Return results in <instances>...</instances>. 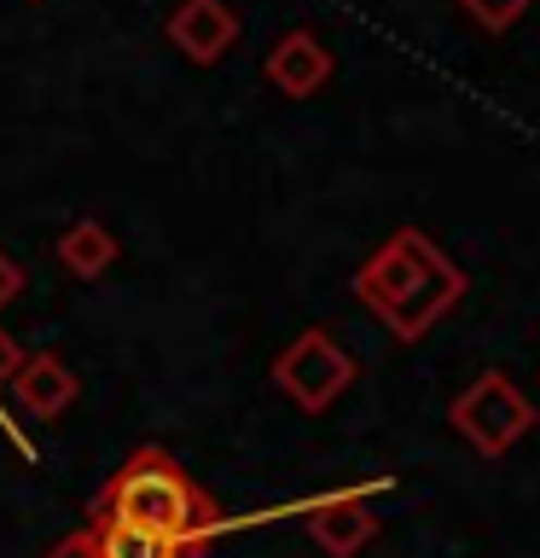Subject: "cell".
Instances as JSON below:
<instances>
[{
  "instance_id": "6da1fadb",
  "label": "cell",
  "mask_w": 540,
  "mask_h": 558,
  "mask_svg": "<svg viewBox=\"0 0 540 558\" xmlns=\"http://www.w3.org/2000/svg\"><path fill=\"white\" fill-rule=\"evenodd\" d=\"M355 296L395 343H418L435 320H447L465 296V268L425 227H395L355 268Z\"/></svg>"
},
{
  "instance_id": "7a4b0ae2",
  "label": "cell",
  "mask_w": 540,
  "mask_h": 558,
  "mask_svg": "<svg viewBox=\"0 0 540 558\" xmlns=\"http://www.w3.org/2000/svg\"><path fill=\"white\" fill-rule=\"evenodd\" d=\"M94 512L139 523V530H157V535L181 541V547H192V553H204L209 541L226 530L216 500H209L163 448H134L128 460L111 471V483H105Z\"/></svg>"
},
{
  "instance_id": "3957f363",
  "label": "cell",
  "mask_w": 540,
  "mask_h": 558,
  "mask_svg": "<svg viewBox=\"0 0 540 558\" xmlns=\"http://www.w3.org/2000/svg\"><path fill=\"white\" fill-rule=\"evenodd\" d=\"M447 418H453V430L482 453V460H500V453H512L523 436H529L535 401L523 396L505 373H477L459 396H453Z\"/></svg>"
},
{
  "instance_id": "277c9868",
  "label": "cell",
  "mask_w": 540,
  "mask_h": 558,
  "mask_svg": "<svg viewBox=\"0 0 540 558\" xmlns=\"http://www.w3.org/2000/svg\"><path fill=\"white\" fill-rule=\"evenodd\" d=\"M273 384H279V396L296 401L303 413H326L331 401L355 384V355H348L326 326H308L273 355Z\"/></svg>"
},
{
  "instance_id": "5b68a950",
  "label": "cell",
  "mask_w": 540,
  "mask_h": 558,
  "mask_svg": "<svg viewBox=\"0 0 540 558\" xmlns=\"http://www.w3.org/2000/svg\"><path fill=\"white\" fill-rule=\"evenodd\" d=\"M308 535L326 558L366 553L378 535V512H372V500H366V488H338V495L314 500L308 506Z\"/></svg>"
},
{
  "instance_id": "8992f818",
  "label": "cell",
  "mask_w": 540,
  "mask_h": 558,
  "mask_svg": "<svg viewBox=\"0 0 540 558\" xmlns=\"http://www.w3.org/2000/svg\"><path fill=\"white\" fill-rule=\"evenodd\" d=\"M169 41L181 47V59L192 64H216L238 41V12L226 0H181L169 12Z\"/></svg>"
},
{
  "instance_id": "52a82bcc",
  "label": "cell",
  "mask_w": 540,
  "mask_h": 558,
  "mask_svg": "<svg viewBox=\"0 0 540 558\" xmlns=\"http://www.w3.org/2000/svg\"><path fill=\"white\" fill-rule=\"evenodd\" d=\"M261 70H268V82L285 99H314L331 82V47L314 29H285L273 41V52H268V64H261Z\"/></svg>"
},
{
  "instance_id": "ba28073f",
  "label": "cell",
  "mask_w": 540,
  "mask_h": 558,
  "mask_svg": "<svg viewBox=\"0 0 540 558\" xmlns=\"http://www.w3.org/2000/svg\"><path fill=\"white\" fill-rule=\"evenodd\" d=\"M7 390H12L17 401H24V413H29V418H59V413L76 408L82 378L70 373V366H64L59 355H24V361H17V373H12Z\"/></svg>"
},
{
  "instance_id": "9c48e42d",
  "label": "cell",
  "mask_w": 540,
  "mask_h": 558,
  "mask_svg": "<svg viewBox=\"0 0 540 558\" xmlns=\"http://www.w3.org/2000/svg\"><path fill=\"white\" fill-rule=\"evenodd\" d=\"M52 256H59V268H64V274H76V279H99V274H111V268H116L122 244H116V233H111L105 221L82 216V221H70L64 233H59Z\"/></svg>"
},
{
  "instance_id": "30bf717a",
  "label": "cell",
  "mask_w": 540,
  "mask_h": 558,
  "mask_svg": "<svg viewBox=\"0 0 540 558\" xmlns=\"http://www.w3.org/2000/svg\"><path fill=\"white\" fill-rule=\"evenodd\" d=\"M94 541H99V558H198L181 541L139 530V523H122V518H105V512H94Z\"/></svg>"
},
{
  "instance_id": "8fae6325",
  "label": "cell",
  "mask_w": 540,
  "mask_h": 558,
  "mask_svg": "<svg viewBox=\"0 0 540 558\" xmlns=\"http://www.w3.org/2000/svg\"><path fill=\"white\" fill-rule=\"evenodd\" d=\"M465 17H477V24L488 29V35H500V29H512L523 12L535 7V0H453Z\"/></svg>"
},
{
  "instance_id": "7c38bea8",
  "label": "cell",
  "mask_w": 540,
  "mask_h": 558,
  "mask_svg": "<svg viewBox=\"0 0 540 558\" xmlns=\"http://www.w3.org/2000/svg\"><path fill=\"white\" fill-rule=\"evenodd\" d=\"M47 558H99L94 523H87V530H76V535H64V541H52V547H47Z\"/></svg>"
},
{
  "instance_id": "4fadbf2b",
  "label": "cell",
  "mask_w": 540,
  "mask_h": 558,
  "mask_svg": "<svg viewBox=\"0 0 540 558\" xmlns=\"http://www.w3.org/2000/svg\"><path fill=\"white\" fill-rule=\"evenodd\" d=\"M17 291H24V268H17V262L0 251V308L17 303Z\"/></svg>"
},
{
  "instance_id": "5bb4252c",
  "label": "cell",
  "mask_w": 540,
  "mask_h": 558,
  "mask_svg": "<svg viewBox=\"0 0 540 558\" xmlns=\"http://www.w3.org/2000/svg\"><path fill=\"white\" fill-rule=\"evenodd\" d=\"M17 343H12V331H0V396H7V384H12V373H17Z\"/></svg>"
}]
</instances>
